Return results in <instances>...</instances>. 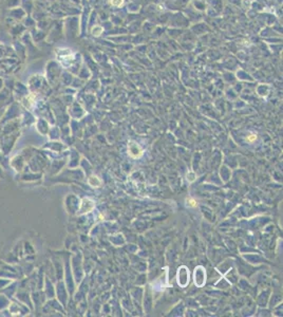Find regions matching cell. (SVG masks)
I'll use <instances>...</instances> for the list:
<instances>
[{
	"mask_svg": "<svg viewBox=\"0 0 283 317\" xmlns=\"http://www.w3.org/2000/svg\"><path fill=\"white\" fill-rule=\"evenodd\" d=\"M189 202H190V203H189V205H191L192 207H196V201H194V200H191V199H190V200H189Z\"/></svg>",
	"mask_w": 283,
	"mask_h": 317,
	"instance_id": "obj_2",
	"label": "cell"
},
{
	"mask_svg": "<svg viewBox=\"0 0 283 317\" xmlns=\"http://www.w3.org/2000/svg\"><path fill=\"white\" fill-rule=\"evenodd\" d=\"M183 280H184V286H185L189 282V272L186 270V267H185V272L183 271V267H181L179 270V273H178V282H179L180 286L183 284Z\"/></svg>",
	"mask_w": 283,
	"mask_h": 317,
	"instance_id": "obj_1",
	"label": "cell"
},
{
	"mask_svg": "<svg viewBox=\"0 0 283 317\" xmlns=\"http://www.w3.org/2000/svg\"><path fill=\"white\" fill-rule=\"evenodd\" d=\"M257 136H249V138H247V142H252L254 140H256Z\"/></svg>",
	"mask_w": 283,
	"mask_h": 317,
	"instance_id": "obj_3",
	"label": "cell"
}]
</instances>
